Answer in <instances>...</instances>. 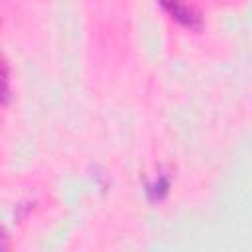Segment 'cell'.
I'll use <instances>...</instances> for the list:
<instances>
[{
  "mask_svg": "<svg viewBox=\"0 0 252 252\" xmlns=\"http://www.w3.org/2000/svg\"><path fill=\"white\" fill-rule=\"evenodd\" d=\"M159 4L171 14V18H175L181 26L185 28H191V30H199L201 26V16L191 8L187 6L183 0H159Z\"/></svg>",
  "mask_w": 252,
  "mask_h": 252,
  "instance_id": "obj_1",
  "label": "cell"
}]
</instances>
